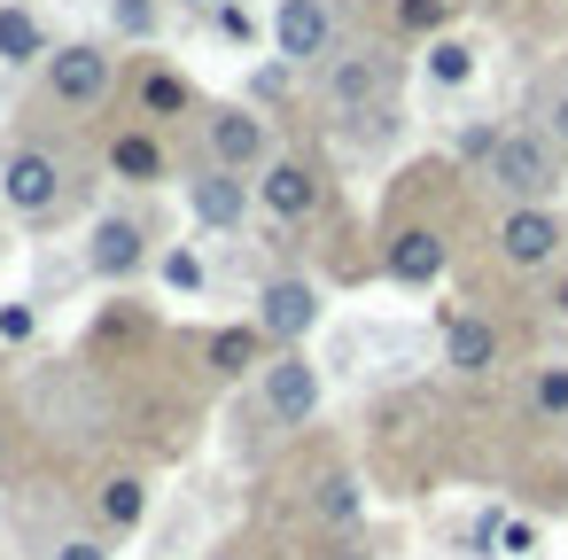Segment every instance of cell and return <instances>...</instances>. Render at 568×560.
Wrapping results in <instances>:
<instances>
[{"label": "cell", "instance_id": "6da1fadb", "mask_svg": "<svg viewBox=\"0 0 568 560\" xmlns=\"http://www.w3.org/2000/svg\"><path fill=\"white\" fill-rule=\"evenodd\" d=\"M397 79H405V63L389 48H343L327 63V110H343V118H389Z\"/></svg>", "mask_w": 568, "mask_h": 560}, {"label": "cell", "instance_id": "7a4b0ae2", "mask_svg": "<svg viewBox=\"0 0 568 560\" xmlns=\"http://www.w3.org/2000/svg\"><path fill=\"white\" fill-rule=\"evenodd\" d=\"M483 172H490V187H506L514 203H545L568 172H560V149H552V133H498L490 141V156H483Z\"/></svg>", "mask_w": 568, "mask_h": 560}, {"label": "cell", "instance_id": "3957f363", "mask_svg": "<svg viewBox=\"0 0 568 560\" xmlns=\"http://www.w3.org/2000/svg\"><path fill=\"white\" fill-rule=\"evenodd\" d=\"M195 133H203V156L219 172H265L273 164V133H265V118L250 102H203Z\"/></svg>", "mask_w": 568, "mask_h": 560}, {"label": "cell", "instance_id": "277c9868", "mask_svg": "<svg viewBox=\"0 0 568 560\" xmlns=\"http://www.w3.org/2000/svg\"><path fill=\"white\" fill-rule=\"evenodd\" d=\"M40 86H48L55 110H102L110 86H118V55L94 48V40H71V48H55V55L40 63Z\"/></svg>", "mask_w": 568, "mask_h": 560}, {"label": "cell", "instance_id": "5b68a950", "mask_svg": "<svg viewBox=\"0 0 568 560\" xmlns=\"http://www.w3.org/2000/svg\"><path fill=\"white\" fill-rule=\"evenodd\" d=\"M0 195H9L17 218L63 211V156L55 149H9V164H0Z\"/></svg>", "mask_w": 568, "mask_h": 560}, {"label": "cell", "instance_id": "8992f818", "mask_svg": "<svg viewBox=\"0 0 568 560\" xmlns=\"http://www.w3.org/2000/svg\"><path fill=\"white\" fill-rule=\"evenodd\" d=\"M273 55L281 63H335V9L327 0H281L273 9Z\"/></svg>", "mask_w": 568, "mask_h": 560}, {"label": "cell", "instance_id": "52a82bcc", "mask_svg": "<svg viewBox=\"0 0 568 560\" xmlns=\"http://www.w3.org/2000/svg\"><path fill=\"white\" fill-rule=\"evenodd\" d=\"M257 203H265L281 226H304V218H320L327 180H320V164H304V156H273V164L257 172Z\"/></svg>", "mask_w": 568, "mask_h": 560}, {"label": "cell", "instance_id": "ba28073f", "mask_svg": "<svg viewBox=\"0 0 568 560\" xmlns=\"http://www.w3.org/2000/svg\"><path fill=\"white\" fill-rule=\"evenodd\" d=\"M187 211H195V226H211V234H242V218H250V187H242V172H219V164H195L187 180Z\"/></svg>", "mask_w": 568, "mask_h": 560}, {"label": "cell", "instance_id": "9c48e42d", "mask_svg": "<svg viewBox=\"0 0 568 560\" xmlns=\"http://www.w3.org/2000/svg\"><path fill=\"white\" fill-rule=\"evenodd\" d=\"M560 218L545 211V203H514L506 218H498V257L506 265H521V273H537V265H552L560 257Z\"/></svg>", "mask_w": 568, "mask_h": 560}, {"label": "cell", "instance_id": "30bf717a", "mask_svg": "<svg viewBox=\"0 0 568 560\" xmlns=\"http://www.w3.org/2000/svg\"><path fill=\"white\" fill-rule=\"evenodd\" d=\"M265 413H273L281 428H304V420L320 413V366H312L304 350L265 358Z\"/></svg>", "mask_w": 568, "mask_h": 560}, {"label": "cell", "instance_id": "8fae6325", "mask_svg": "<svg viewBox=\"0 0 568 560\" xmlns=\"http://www.w3.org/2000/svg\"><path fill=\"white\" fill-rule=\"evenodd\" d=\"M195 110H203V94L180 63H141L133 71V118L141 125H172V118H195Z\"/></svg>", "mask_w": 568, "mask_h": 560}, {"label": "cell", "instance_id": "7c38bea8", "mask_svg": "<svg viewBox=\"0 0 568 560\" xmlns=\"http://www.w3.org/2000/svg\"><path fill=\"white\" fill-rule=\"evenodd\" d=\"M257 327L281 343V350H304V335L320 327V288L312 281H273L257 296Z\"/></svg>", "mask_w": 568, "mask_h": 560}, {"label": "cell", "instance_id": "4fadbf2b", "mask_svg": "<svg viewBox=\"0 0 568 560\" xmlns=\"http://www.w3.org/2000/svg\"><path fill=\"white\" fill-rule=\"evenodd\" d=\"M102 164H110L125 187H156V180H172V156H164V133H156V125H118V133L102 141Z\"/></svg>", "mask_w": 568, "mask_h": 560}, {"label": "cell", "instance_id": "5bb4252c", "mask_svg": "<svg viewBox=\"0 0 568 560\" xmlns=\"http://www.w3.org/2000/svg\"><path fill=\"white\" fill-rule=\"evenodd\" d=\"M382 273H389L397 288H428V281L444 273V234H436V226H397L389 250H382Z\"/></svg>", "mask_w": 568, "mask_h": 560}, {"label": "cell", "instance_id": "9a60e30c", "mask_svg": "<svg viewBox=\"0 0 568 560\" xmlns=\"http://www.w3.org/2000/svg\"><path fill=\"white\" fill-rule=\"evenodd\" d=\"M444 366L452 374H490L498 366V327L483 312H444Z\"/></svg>", "mask_w": 568, "mask_h": 560}, {"label": "cell", "instance_id": "2e32d148", "mask_svg": "<svg viewBox=\"0 0 568 560\" xmlns=\"http://www.w3.org/2000/svg\"><path fill=\"white\" fill-rule=\"evenodd\" d=\"M87 257H94V273H102V281H125V273H141V265H149V234H141V218H102Z\"/></svg>", "mask_w": 568, "mask_h": 560}, {"label": "cell", "instance_id": "e0dca14e", "mask_svg": "<svg viewBox=\"0 0 568 560\" xmlns=\"http://www.w3.org/2000/svg\"><path fill=\"white\" fill-rule=\"evenodd\" d=\"M55 48H48V24L24 9V0H0V63L9 71H32V63H48Z\"/></svg>", "mask_w": 568, "mask_h": 560}, {"label": "cell", "instance_id": "ac0fdd59", "mask_svg": "<svg viewBox=\"0 0 568 560\" xmlns=\"http://www.w3.org/2000/svg\"><path fill=\"white\" fill-rule=\"evenodd\" d=\"M211 374H242V366H265V350H273V335L257 327V319H242V327H219L211 343Z\"/></svg>", "mask_w": 568, "mask_h": 560}, {"label": "cell", "instance_id": "d6986e66", "mask_svg": "<svg viewBox=\"0 0 568 560\" xmlns=\"http://www.w3.org/2000/svg\"><path fill=\"white\" fill-rule=\"evenodd\" d=\"M94 513H102V529L133 537V529H141V513H149V482H141V475H110V482L94 490Z\"/></svg>", "mask_w": 568, "mask_h": 560}, {"label": "cell", "instance_id": "ffe728a7", "mask_svg": "<svg viewBox=\"0 0 568 560\" xmlns=\"http://www.w3.org/2000/svg\"><path fill=\"white\" fill-rule=\"evenodd\" d=\"M420 71H428V86H467L475 79V48L467 40H428Z\"/></svg>", "mask_w": 568, "mask_h": 560}, {"label": "cell", "instance_id": "44dd1931", "mask_svg": "<svg viewBox=\"0 0 568 560\" xmlns=\"http://www.w3.org/2000/svg\"><path fill=\"white\" fill-rule=\"evenodd\" d=\"M444 17H452V0H397L389 9V24L405 40H444Z\"/></svg>", "mask_w": 568, "mask_h": 560}, {"label": "cell", "instance_id": "7402d4cb", "mask_svg": "<svg viewBox=\"0 0 568 560\" xmlns=\"http://www.w3.org/2000/svg\"><path fill=\"white\" fill-rule=\"evenodd\" d=\"M312 506H320V521L351 529V521H358V482H351V475H327V482L312 490Z\"/></svg>", "mask_w": 568, "mask_h": 560}, {"label": "cell", "instance_id": "603a6c76", "mask_svg": "<svg viewBox=\"0 0 568 560\" xmlns=\"http://www.w3.org/2000/svg\"><path fill=\"white\" fill-rule=\"evenodd\" d=\"M529 405H537L545 420H568V358H560V366H537V381H529Z\"/></svg>", "mask_w": 568, "mask_h": 560}, {"label": "cell", "instance_id": "cb8c5ba5", "mask_svg": "<svg viewBox=\"0 0 568 560\" xmlns=\"http://www.w3.org/2000/svg\"><path fill=\"white\" fill-rule=\"evenodd\" d=\"M211 24H219V40H226V48H242V55L257 48V17L242 9V0H211Z\"/></svg>", "mask_w": 568, "mask_h": 560}, {"label": "cell", "instance_id": "d4e9b609", "mask_svg": "<svg viewBox=\"0 0 568 560\" xmlns=\"http://www.w3.org/2000/svg\"><path fill=\"white\" fill-rule=\"evenodd\" d=\"M156 273H164L180 296H195V288H203V257H195L187 242H180V250H164V257H156Z\"/></svg>", "mask_w": 568, "mask_h": 560}, {"label": "cell", "instance_id": "484cf974", "mask_svg": "<svg viewBox=\"0 0 568 560\" xmlns=\"http://www.w3.org/2000/svg\"><path fill=\"white\" fill-rule=\"evenodd\" d=\"M110 24H118L125 40H149V32H156V9H149V0H110Z\"/></svg>", "mask_w": 568, "mask_h": 560}, {"label": "cell", "instance_id": "4316f807", "mask_svg": "<svg viewBox=\"0 0 568 560\" xmlns=\"http://www.w3.org/2000/svg\"><path fill=\"white\" fill-rule=\"evenodd\" d=\"M55 560H110V544H102V537H63Z\"/></svg>", "mask_w": 568, "mask_h": 560}, {"label": "cell", "instance_id": "83f0119b", "mask_svg": "<svg viewBox=\"0 0 568 560\" xmlns=\"http://www.w3.org/2000/svg\"><path fill=\"white\" fill-rule=\"evenodd\" d=\"M0 335L24 343V335H32V312H24V304H9V312H0Z\"/></svg>", "mask_w": 568, "mask_h": 560}, {"label": "cell", "instance_id": "f1b7e54d", "mask_svg": "<svg viewBox=\"0 0 568 560\" xmlns=\"http://www.w3.org/2000/svg\"><path fill=\"white\" fill-rule=\"evenodd\" d=\"M545 118H552V133H568V86H552V102H545Z\"/></svg>", "mask_w": 568, "mask_h": 560}, {"label": "cell", "instance_id": "f546056e", "mask_svg": "<svg viewBox=\"0 0 568 560\" xmlns=\"http://www.w3.org/2000/svg\"><path fill=\"white\" fill-rule=\"evenodd\" d=\"M552 319H568V273L552 281Z\"/></svg>", "mask_w": 568, "mask_h": 560}]
</instances>
